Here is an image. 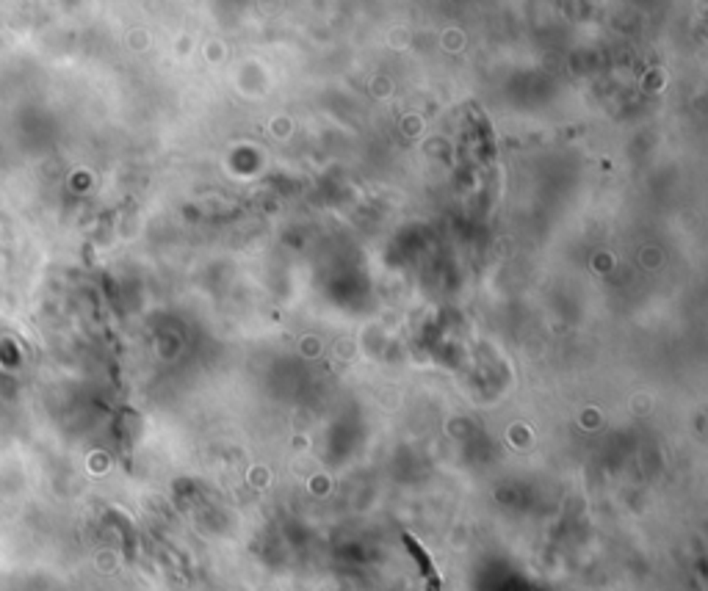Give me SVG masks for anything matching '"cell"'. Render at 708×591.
<instances>
[{
    "label": "cell",
    "mask_w": 708,
    "mask_h": 591,
    "mask_svg": "<svg viewBox=\"0 0 708 591\" xmlns=\"http://www.w3.org/2000/svg\"><path fill=\"white\" fill-rule=\"evenodd\" d=\"M401 539H404V547L409 550V555L415 558V564L421 567V575H423V581H426L429 591H443V581H440V575H437V569H435V564H432L429 553L423 550V544H421L412 533H404Z\"/></svg>",
    "instance_id": "6da1fadb"
}]
</instances>
